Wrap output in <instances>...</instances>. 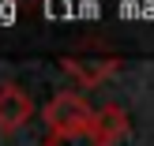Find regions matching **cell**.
Returning <instances> with one entry per match:
<instances>
[{
    "label": "cell",
    "instance_id": "52a82bcc",
    "mask_svg": "<svg viewBox=\"0 0 154 146\" xmlns=\"http://www.w3.org/2000/svg\"><path fill=\"white\" fill-rule=\"evenodd\" d=\"M117 15H124V19H154V0H120Z\"/></svg>",
    "mask_w": 154,
    "mask_h": 146
},
{
    "label": "cell",
    "instance_id": "5b68a950",
    "mask_svg": "<svg viewBox=\"0 0 154 146\" xmlns=\"http://www.w3.org/2000/svg\"><path fill=\"white\" fill-rule=\"evenodd\" d=\"M64 67L75 75V79H83L90 86V82L105 79L109 71H117V60H64Z\"/></svg>",
    "mask_w": 154,
    "mask_h": 146
},
{
    "label": "cell",
    "instance_id": "3957f363",
    "mask_svg": "<svg viewBox=\"0 0 154 146\" xmlns=\"http://www.w3.org/2000/svg\"><path fill=\"white\" fill-rule=\"evenodd\" d=\"M49 19H98L102 4L98 0H42Z\"/></svg>",
    "mask_w": 154,
    "mask_h": 146
},
{
    "label": "cell",
    "instance_id": "277c9868",
    "mask_svg": "<svg viewBox=\"0 0 154 146\" xmlns=\"http://www.w3.org/2000/svg\"><path fill=\"white\" fill-rule=\"evenodd\" d=\"M45 146H109V139L102 135V127H75V131H49Z\"/></svg>",
    "mask_w": 154,
    "mask_h": 146
},
{
    "label": "cell",
    "instance_id": "7a4b0ae2",
    "mask_svg": "<svg viewBox=\"0 0 154 146\" xmlns=\"http://www.w3.org/2000/svg\"><path fill=\"white\" fill-rule=\"evenodd\" d=\"M30 112H34V105H30L26 90H19L15 82H4L0 86V127L15 131V127H23L30 120Z\"/></svg>",
    "mask_w": 154,
    "mask_h": 146
},
{
    "label": "cell",
    "instance_id": "6da1fadb",
    "mask_svg": "<svg viewBox=\"0 0 154 146\" xmlns=\"http://www.w3.org/2000/svg\"><path fill=\"white\" fill-rule=\"evenodd\" d=\"M42 116H45V124H49V131H75V127H90L98 112L90 109L79 94H68L64 90V94L49 97V105L42 109Z\"/></svg>",
    "mask_w": 154,
    "mask_h": 146
},
{
    "label": "cell",
    "instance_id": "8992f818",
    "mask_svg": "<svg viewBox=\"0 0 154 146\" xmlns=\"http://www.w3.org/2000/svg\"><path fill=\"white\" fill-rule=\"evenodd\" d=\"M94 124L102 127V135H105V139L113 142L117 135H124V127H128V116H124V112L117 109V105H105V109H102V112L94 116Z\"/></svg>",
    "mask_w": 154,
    "mask_h": 146
}]
</instances>
